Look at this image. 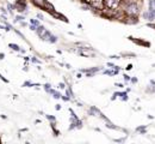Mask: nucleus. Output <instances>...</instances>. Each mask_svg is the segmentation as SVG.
Masks as SVG:
<instances>
[{"label": "nucleus", "mask_w": 155, "mask_h": 144, "mask_svg": "<svg viewBox=\"0 0 155 144\" xmlns=\"http://www.w3.org/2000/svg\"><path fill=\"white\" fill-rule=\"evenodd\" d=\"M89 5H91L94 10H98V12H99L105 7V1L104 0H89Z\"/></svg>", "instance_id": "1"}, {"label": "nucleus", "mask_w": 155, "mask_h": 144, "mask_svg": "<svg viewBox=\"0 0 155 144\" xmlns=\"http://www.w3.org/2000/svg\"><path fill=\"white\" fill-rule=\"evenodd\" d=\"M105 1V7L109 9H117L120 4V0H104Z\"/></svg>", "instance_id": "2"}, {"label": "nucleus", "mask_w": 155, "mask_h": 144, "mask_svg": "<svg viewBox=\"0 0 155 144\" xmlns=\"http://www.w3.org/2000/svg\"><path fill=\"white\" fill-rule=\"evenodd\" d=\"M45 1H47V0H32L34 5L37 6V7H39V9H43L44 5H45Z\"/></svg>", "instance_id": "3"}, {"label": "nucleus", "mask_w": 155, "mask_h": 144, "mask_svg": "<svg viewBox=\"0 0 155 144\" xmlns=\"http://www.w3.org/2000/svg\"><path fill=\"white\" fill-rule=\"evenodd\" d=\"M43 9L45 10V11H48L49 13H51V12H54L55 11V9H54V6L49 3V1H45V5H44V7Z\"/></svg>", "instance_id": "4"}, {"label": "nucleus", "mask_w": 155, "mask_h": 144, "mask_svg": "<svg viewBox=\"0 0 155 144\" xmlns=\"http://www.w3.org/2000/svg\"><path fill=\"white\" fill-rule=\"evenodd\" d=\"M36 30H37V34H38V36H41V37H42V36H43V35L47 33V29H45L44 27H41V25H38Z\"/></svg>", "instance_id": "5"}, {"label": "nucleus", "mask_w": 155, "mask_h": 144, "mask_svg": "<svg viewBox=\"0 0 155 144\" xmlns=\"http://www.w3.org/2000/svg\"><path fill=\"white\" fill-rule=\"evenodd\" d=\"M9 46H10V47L12 48V49H13V51H17V52H18V51H20V48H19V46H17V45H14V43H10Z\"/></svg>", "instance_id": "6"}, {"label": "nucleus", "mask_w": 155, "mask_h": 144, "mask_svg": "<svg viewBox=\"0 0 155 144\" xmlns=\"http://www.w3.org/2000/svg\"><path fill=\"white\" fill-rule=\"evenodd\" d=\"M30 23L32 24V25H35V27H38V25H39V22H38L37 19H31Z\"/></svg>", "instance_id": "7"}, {"label": "nucleus", "mask_w": 155, "mask_h": 144, "mask_svg": "<svg viewBox=\"0 0 155 144\" xmlns=\"http://www.w3.org/2000/svg\"><path fill=\"white\" fill-rule=\"evenodd\" d=\"M81 54H83V55H87V57H89V55H92L93 53H92L91 51H83V52H81Z\"/></svg>", "instance_id": "8"}, {"label": "nucleus", "mask_w": 155, "mask_h": 144, "mask_svg": "<svg viewBox=\"0 0 155 144\" xmlns=\"http://www.w3.org/2000/svg\"><path fill=\"white\" fill-rule=\"evenodd\" d=\"M7 10H9L10 12H12V11L14 10V5H12V4H7Z\"/></svg>", "instance_id": "9"}, {"label": "nucleus", "mask_w": 155, "mask_h": 144, "mask_svg": "<svg viewBox=\"0 0 155 144\" xmlns=\"http://www.w3.org/2000/svg\"><path fill=\"white\" fill-rule=\"evenodd\" d=\"M149 6H150V10H154V11H155V0H152L150 4H149Z\"/></svg>", "instance_id": "10"}, {"label": "nucleus", "mask_w": 155, "mask_h": 144, "mask_svg": "<svg viewBox=\"0 0 155 144\" xmlns=\"http://www.w3.org/2000/svg\"><path fill=\"white\" fill-rule=\"evenodd\" d=\"M0 78H1V79H3V81H4V82H6V83H7V82H9V81H7V79H6V78H4V77H3L1 75H0Z\"/></svg>", "instance_id": "11"}, {"label": "nucleus", "mask_w": 155, "mask_h": 144, "mask_svg": "<svg viewBox=\"0 0 155 144\" xmlns=\"http://www.w3.org/2000/svg\"><path fill=\"white\" fill-rule=\"evenodd\" d=\"M0 59H4V53H0Z\"/></svg>", "instance_id": "12"}]
</instances>
